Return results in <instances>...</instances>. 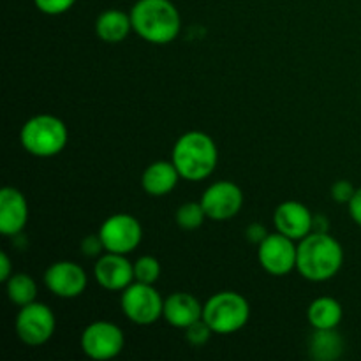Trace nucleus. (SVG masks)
<instances>
[{"label":"nucleus","mask_w":361,"mask_h":361,"mask_svg":"<svg viewBox=\"0 0 361 361\" xmlns=\"http://www.w3.org/2000/svg\"><path fill=\"white\" fill-rule=\"evenodd\" d=\"M344 249L330 233L312 231L298 242L296 270L305 281L326 282L341 271Z\"/></svg>","instance_id":"1"},{"label":"nucleus","mask_w":361,"mask_h":361,"mask_svg":"<svg viewBox=\"0 0 361 361\" xmlns=\"http://www.w3.org/2000/svg\"><path fill=\"white\" fill-rule=\"evenodd\" d=\"M129 14L133 30L150 44H169L182 30V16L171 0H137Z\"/></svg>","instance_id":"2"},{"label":"nucleus","mask_w":361,"mask_h":361,"mask_svg":"<svg viewBox=\"0 0 361 361\" xmlns=\"http://www.w3.org/2000/svg\"><path fill=\"white\" fill-rule=\"evenodd\" d=\"M171 161L183 180L203 182L217 168V145L207 133L189 130L176 140Z\"/></svg>","instance_id":"3"},{"label":"nucleus","mask_w":361,"mask_h":361,"mask_svg":"<svg viewBox=\"0 0 361 361\" xmlns=\"http://www.w3.org/2000/svg\"><path fill=\"white\" fill-rule=\"evenodd\" d=\"M67 141L69 130L63 120L46 113L28 118L20 130L21 147L34 157H55L66 148Z\"/></svg>","instance_id":"4"},{"label":"nucleus","mask_w":361,"mask_h":361,"mask_svg":"<svg viewBox=\"0 0 361 361\" xmlns=\"http://www.w3.org/2000/svg\"><path fill=\"white\" fill-rule=\"evenodd\" d=\"M250 317V305L236 291H219L203 303V319L217 335H231L242 330Z\"/></svg>","instance_id":"5"},{"label":"nucleus","mask_w":361,"mask_h":361,"mask_svg":"<svg viewBox=\"0 0 361 361\" xmlns=\"http://www.w3.org/2000/svg\"><path fill=\"white\" fill-rule=\"evenodd\" d=\"M120 307L130 323L137 326H150L157 323L164 312V300L154 284H143L134 281L122 291Z\"/></svg>","instance_id":"6"},{"label":"nucleus","mask_w":361,"mask_h":361,"mask_svg":"<svg viewBox=\"0 0 361 361\" xmlns=\"http://www.w3.org/2000/svg\"><path fill=\"white\" fill-rule=\"evenodd\" d=\"M14 326H16L18 337L25 345L39 348L53 337L56 330V319L48 305L32 302L28 305L20 307Z\"/></svg>","instance_id":"7"},{"label":"nucleus","mask_w":361,"mask_h":361,"mask_svg":"<svg viewBox=\"0 0 361 361\" xmlns=\"http://www.w3.org/2000/svg\"><path fill=\"white\" fill-rule=\"evenodd\" d=\"M81 349L90 360L108 361L116 358L126 348L122 328L109 321H95L88 324L80 338Z\"/></svg>","instance_id":"8"},{"label":"nucleus","mask_w":361,"mask_h":361,"mask_svg":"<svg viewBox=\"0 0 361 361\" xmlns=\"http://www.w3.org/2000/svg\"><path fill=\"white\" fill-rule=\"evenodd\" d=\"M99 236L104 245V252L130 254L140 247L143 240V228L134 215H109L99 228Z\"/></svg>","instance_id":"9"},{"label":"nucleus","mask_w":361,"mask_h":361,"mask_svg":"<svg viewBox=\"0 0 361 361\" xmlns=\"http://www.w3.org/2000/svg\"><path fill=\"white\" fill-rule=\"evenodd\" d=\"M298 245L282 233H271L257 245V259L267 274L284 277L296 268Z\"/></svg>","instance_id":"10"},{"label":"nucleus","mask_w":361,"mask_h":361,"mask_svg":"<svg viewBox=\"0 0 361 361\" xmlns=\"http://www.w3.org/2000/svg\"><path fill=\"white\" fill-rule=\"evenodd\" d=\"M207 217L212 221L224 222L236 217L243 207V192L240 185L229 180H221L208 187L201 196Z\"/></svg>","instance_id":"11"},{"label":"nucleus","mask_w":361,"mask_h":361,"mask_svg":"<svg viewBox=\"0 0 361 361\" xmlns=\"http://www.w3.org/2000/svg\"><path fill=\"white\" fill-rule=\"evenodd\" d=\"M44 284L59 298H78L88 286L87 271L83 267L71 261H56L49 264L44 274Z\"/></svg>","instance_id":"12"},{"label":"nucleus","mask_w":361,"mask_h":361,"mask_svg":"<svg viewBox=\"0 0 361 361\" xmlns=\"http://www.w3.org/2000/svg\"><path fill=\"white\" fill-rule=\"evenodd\" d=\"M94 277L106 291H123L134 282V263L126 254L106 252L95 261Z\"/></svg>","instance_id":"13"},{"label":"nucleus","mask_w":361,"mask_h":361,"mask_svg":"<svg viewBox=\"0 0 361 361\" xmlns=\"http://www.w3.org/2000/svg\"><path fill=\"white\" fill-rule=\"evenodd\" d=\"M275 228L295 242L305 238L314 231V215L300 201H284L274 214Z\"/></svg>","instance_id":"14"},{"label":"nucleus","mask_w":361,"mask_h":361,"mask_svg":"<svg viewBox=\"0 0 361 361\" xmlns=\"http://www.w3.org/2000/svg\"><path fill=\"white\" fill-rule=\"evenodd\" d=\"M28 222L27 197L16 187H4L0 190V233L4 236H16Z\"/></svg>","instance_id":"15"},{"label":"nucleus","mask_w":361,"mask_h":361,"mask_svg":"<svg viewBox=\"0 0 361 361\" xmlns=\"http://www.w3.org/2000/svg\"><path fill=\"white\" fill-rule=\"evenodd\" d=\"M162 317L173 328L185 330L196 321L203 319V303L190 293H173L164 300V312Z\"/></svg>","instance_id":"16"},{"label":"nucleus","mask_w":361,"mask_h":361,"mask_svg":"<svg viewBox=\"0 0 361 361\" xmlns=\"http://www.w3.org/2000/svg\"><path fill=\"white\" fill-rule=\"evenodd\" d=\"M180 178L182 176L173 161H155L141 175V187L148 196L162 197L175 190Z\"/></svg>","instance_id":"17"},{"label":"nucleus","mask_w":361,"mask_h":361,"mask_svg":"<svg viewBox=\"0 0 361 361\" xmlns=\"http://www.w3.org/2000/svg\"><path fill=\"white\" fill-rule=\"evenodd\" d=\"M130 30H133L130 14L122 9H106L95 20V34L101 41L109 44L126 41Z\"/></svg>","instance_id":"18"},{"label":"nucleus","mask_w":361,"mask_h":361,"mask_svg":"<svg viewBox=\"0 0 361 361\" xmlns=\"http://www.w3.org/2000/svg\"><path fill=\"white\" fill-rule=\"evenodd\" d=\"M344 310L338 300L331 296H319L307 309V319L314 330H331L342 323Z\"/></svg>","instance_id":"19"},{"label":"nucleus","mask_w":361,"mask_h":361,"mask_svg":"<svg viewBox=\"0 0 361 361\" xmlns=\"http://www.w3.org/2000/svg\"><path fill=\"white\" fill-rule=\"evenodd\" d=\"M345 342L337 328L314 330L309 337V355L316 361H335L344 355Z\"/></svg>","instance_id":"20"},{"label":"nucleus","mask_w":361,"mask_h":361,"mask_svg":"<svg viewBox=\"0 0 361 361\" xmlns=\"http://www.w3.org/2000/svg\"><path fill=\"white\" fill-rule=\"evenodd\" d=\"M7 284V296L16 307H25L37 298V284L28 274H13Z\"/></svg>","instance_id":"21"},{"label":"nucleus","mask_w":361,"mask_h":361,"mask_svg":"<svg viewBox=\"0 0 361 361\" xmlns=\"http://www.w3.org/2000/svg\"><path fill=\"white\" fill-rule=\"evenodd\" d=\"M207 217V212H204L201 201H187L182 207L176 210L175 221L178 224V228L185 229V231H194V229L201 228Z\"/></svg>","instance_id":"22"},{"label":"nucleus","mask_w":361,"mask_h":361,"mask_svg":"<svg viewBox=\"0 0 361 361\" xmlns=\"http://www.w3.org/2000/svg\"><path fill=\"white\" fill-rule=\"evenodd\" d=\"M161 277V263L154 256H141L134 263V281L143 284H155Z\"/></svg>","instance_id":"23"},{"label":"nucleus","mask_w":361,"mask_h":361,"mask_svg":"<svg viewBox=\"0 0 361 361\" xmlns=\"http://www.w3.org/2000/svg\"><path fill=\"white\" fill-rule=\"evenodd\" d=\"M212 334H214V330L208 326L204 319L196 321V323L190 324L189 328H185L187 342H189L190 345H194V348H201V345L207 344V342L210 341Z\"/></svg>","instance_id":"24"},{"label":"nucleus","mask_w":361,"mask_h":361,"mask_svg":"<svg viewBox=\"0 0 361 361\" xmlns=\"http://www.w3.org/2000/svg\"><path fill=\"white\" fill-rule=\"evenodd\" d=\"M34 4L42 14L59 16V14H63L69 9H73L76 0H34Z\"/></svg>","instance_id":"25"},{"label":"nucleus","mask_w":361,"mask_h":361,"mask_svg":"<svg viewBox=\"0 0 361 361\" xmlns=\"http://www.w3.org/2000/svg\"><path fill=\"white\" fill-rule=\"evenodd\" d=\"M356 187L353 185L348 180H338L331 185V197H334L337 203H345L348 204L351 201V197L355 196Z\"/></svg>","instance_id":"26"},{"label":"nucleus","mask_w":361,"mask_h":361,"mask_svg":"<svg viewBox=\"0 0 361 361\" xmlns=\"http://www.w3.org/2000/svg\"><path fill=\"white\" fill-rule=\"evenodd\" d=\"M104 250V245H102V240L101 236L97 235H90L81 242V252L88 257H99L101 252Z\"/></svg>","instance_id":"27"},{"label":"nucleus","mask_w":361,"mask_h":361,"mask_svg":"<svg viewBox=\"0 0 361 361\" xmlns=\"http://www.w3.org/2000/svg\"><path fill=\"white\" fill-rule=\"evenodd\" d=\"M268 235H270V233H268L267 228H264L263 224H259V222H254V224H250L245 231L247 240H249L250 243H256V245H259V243L263 242Z\"/></svg>","instance_id":"28"},{"label":"nucleus","mask_w":361,"mask_h":361,"mask_svg":"<svg viewBox=\"0 0 361 361\" xmlns=\"http://www.w3.org/2000/svg\"><path fill=\"white\" fill-rule=\"evenodd\" d=\"M348 210L353 221H355L361 228V187L360 189H356L355 196H353L351 201L348 203Z\"/></svg>","instance_id":"29"},{"label":"nucleus","mask_w":361,"mask_h":361,"mask_svg":"<svg viewBox=\"0 0 361 361\" xmlns=\"http://www.w3.org/2000/svg\"><path fill=\"white\" fill-rule=\"evenodd\" d=\"M13 275V267H11V259L6 252L0 254V281L7 282Z\"/></svg>","instance_id":"30"},{"label":"nucleus","mask_w":361,"mask_h":361,"mask_svg":"<svg viewBox=\"0 0 361 361\" xmlns=\"http://www.w3.org/2000/svg\"><path fill=\"white\" fill-rule=\"evenodd\" d=\"M328 219L323 217V215H314V231H321V233H328Z\"/></svg>","instance_id":"31"}]
</instances>
